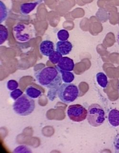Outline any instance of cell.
<instances>
[{
    "label": "cell",
    "instance_id": "obj_7",
    "mask_svg": "<svg viewBox=\"0 0 119 153\" xmlns=\"http://www.w3.org/2000/svg\"><path fill=\"white\" fill-rule=\"evenodd\" d=\"M54 44L49 40H45L40 43L39 50L41 53L46 57H49L54 51Z\"/></svg>",
    "mask_w": 119,
    "mask_h": 153
},
{
    "label": "cell",
    "instance_id": "obj_3",
    "mask_svg": "<svg viewBox=\"0 0 119 153\" xmlns=\"http://www.w3.org/2000/svg\"><path fill=\"white\" fill-rule=\"evenodd\" d=\"M13 33L14 38L19 42H26L35 37V30L32 25L17 23L13 26Z\"/></svg>",
    "mask_w": 119,
    "mask_h": 153
},
{
    "label": "cell",
    "instance_id": "obj_20",
    "mask_svg": "<svg viewBox=\"0 0 119 153\" xmlns=\"http://www.w3.org/2000/svg\"><path fill=\"white\" fill-rule=\"evenodd\" d=\"M22 95H23V92L21 89L17 88L16 89L11 92L10 94V96L11 97V99L15 101L17 99H19V97H21Z\"/></svg>",
    "mask_w": 119,
    "mask_h": 153
},
{
    "label": "cell",
    "instance_id": "obj_9",
    "mask_svg": "<svg viewBox=\"0 0 119 153\" xmlns=\"http://www.w3.org/2000/svg\"><path fill=\"white\" fill-rule=\"evenodd\" d=\"M72 49V44L69 41H59L56 43V51L60 53L62 55L69 54L71 52Z\"/></svg>",
    "mask_w": 119,
    "mask_h": 153
},
{
    "label": "cell",
    "instance_id": "obj_1",
    "mask_svg": "<svg viewBox=\"0 0 119 153\" xmlns=\"http://www.w3.org/2000/svg\"><path fill=\"white\" fill-rule=\"evenodd\" d=\"M34 76L40 85L51 91L55 90L57 92L59 87L62 84V76L57 67L41 68L34 72Z\"/></svg>",
    "mask_w": 119,
    "mask_h": 153
},
{
    "label": "cell",
    "instance_id": "obj_22",
    "mask_svg": "<svg viewBox=\"0 0 119 153\" xmlns=\"http://www.w3.org/2000/svg\"></svg>",
    "mask_w": 119,
    "mask_h": 153
},
{
    "label": "cell",
    "instance_id": "obj_16",
    "mask_svg": "<svg viewBox=\"0 0 119 153\" xmlns=\"http://www.w3.org/2000/svg\"><path fill=\"white\" fill-rule=\"evenodd\" d=\"M62 58V55L60 53L57 51H54L49 56V60L53 64H58Z\"/></svg>",
    "mask_w": 119,
    "mask_h": 153
},
{
    "label": "cell",
    "instance_id": "obj_14",
    "mask_svg": "<svg viewBox=\"0 0 119 153\" xmlns=\"http://www.w3.org/2000/svg\"><path fill=\"white\" fill-rule=\"evenodd\" d=\"M62 76V80L65 83H71L75 79L74 75L71 71H67L59 70Z\"/></svg>",
    "mask_w": 119,
    "mask_h": 153
},
{
    "label": "cell",
    "instance_id": "obj_6",
    "mask_svg": "<svg viewBox=\"0 0 119 153\" xmlns=\"http://www.w3.org/2000/svg\"><path fill=\"white\" fill-rule=\"evenodd\" d=\"M67 114L72 121L80 122L87 118V110L81 105H71L68 107Z\"/></svg>",
    "mask_w": 119,
    "mask_h": 153
},
{
    "label": "cell",
    "instance_id": "obj_12",
    "mask_svg": "<svg viewBox=\"0 0 119 153\" xmlns=\"http://www.w3.org/2000/svg\"><path fill=\"white\" fill-rule=\"evenodd\" d=\"M26 94L33 99H37L41 96L42 91L33 86H30L26 89Z\"/></svg>",
    "mask_w": 119,
    "mask_h": 153
},
{
    "label": "cell",
    "instance_id": "obj_13",
    "mask_svg": "<svg viewBox=\"0 0 119 153\" xmlns=\"http://www.w3.org/2000/svg\"><path fill=\"white\" fill-rule=\"evenodd\" d=\"M96 81L98 85L102 88H105L108 85L107 76L103 72H99L96 75Z\"/></svg>",
    "mask_w": 119,
    "mask_h": 153
},
{
    "label": "cell",
    "instance_id": "obj_21",
    "mask_svg": "<svg viewBox=\"0 0 119 153\" xmlns=\"http://www.w3.org/2000/svg\"><path fill=\"white\" fill-rule=\"evenodd\" d=\"M117 42L119 46V31L117 34Z\"/></svg>",
    "mask_w": 119,
    "mask_h": 153
},
{
    "label": "cell",
    "instance_id": "obj_15",
    "mask_svg": "<svg viewBox=\"0 0 119 153\" xmlns=\"http://www.w3.org/2000/svg\"><path fill=\"white\" fill-rule=\"evenodd\" d=\"M9 36L8 29L4 25H0V45H1L7 41Z\"/></svg>",
    "mask_w": 119,
    "mask_h": 153
},
{
    "label": "cell",
    "instance_id": "obj_19",
    "mask_svg": "<svg viewBox=\"0 0 119 153\" xmlns=\"http://www.w3.org/2000/svg\"><path fill=\"white\" fill-rule=\"evenodd\" d=\"M18 86H19V84L17 81L13 79H11L7 81L6 84L7 89H8L9 91H12L18 88Z\"/></svg>",
    "mask_w": 119,
    "mask_h": 153
},
{
    "label": "cell",
    "instance_id": "obj_8",
    "mask_svg": "<svg viewBox=\"0 0 119 153\" xmlns=\"http://www.w3.org/2000/svg\"><path fill=\"white\" fill-rule=\"evenodd\" d=\"M74 60L67 57H62L57 65L59 70L67 71H71L74 68Z\"/></svg>",
    "mask_w": 119,
    "mask_h": 153
},
{
    "label": "cell",
    "instance_id": "obj_17",
    "mask_svg": "<svg viewBox=\"0 0 119 153\" xmlns=\"http://www.w3.org/2000/svg\"><path fill=\"white\" fill-rule=\"evenodd\" d=\"M57 38L61 42L67 41L70 37V34L67 30L64 29L60 30L57 34Z\"/></svg>",
    "mask_w": 119,
    "mask_h": 153
},
{
    "label": "cell",
    "instance_id": "obj_2",
    "mask_svg": "<svg viewBox=\"0 0 119 153\" xmlns=\"http://www.w3.org/2000/svg\"><path fill=\"white\" fill-rule=\"evenodd\" d=\"M35 108L34 100L26 94H24L15 100L13 108L15 114L21 116H27L32 114Z\"/></svg>",
    "mask_w": 119,
    "mask_h": 153
},
{
    "label": "cell",
    "instance_id": "obj_5",
    "mask_svg": "<svg viewBox=\"0 0 119 153\" xmlns=\"http://www.w3.org/2000/svg\"><path fill=\"white\" fill-rule=\"evenodd\" d=\"M87 120L93 127H98L104 123L105 113L103 107L98 104H92L88 108Z\"/></svg>",
    "mask_w": 119,
    "mask_h": 153
},
{
    "label": "cell",
    "instance_id": "obj_18",
    "mask_svg": "<svg viewBox=\"0 0 119 153\" xmlns=\"http://www.w3.org/2000/svg\"><path fill=\"white\" fill-rule=\"evenodd\" d=\"M0 6H1V23H2L7 16V10L6 6L4 4L0 1Z\"/></svg>",
    "mask_w": 119,
    "mask_h": 153
},
{
    "label": "cell",
    "instance_id": "obj_4",
    "mask_svg": "<svg viewBox=\"0 0 119 153\" xmlns=\"http://www.w3.org/2000/svg\"><path fill=\"white\" fill-rule=\"evenodd\" d=\"M59 99L64 103H71L74 101L79 94V88L72 83L62 84L57 91Z\"/></svg>",
    "mask_w": 119,
    "mask_h": 153
},
{
    "label": "cell",
    "instance_id": "obj_10",
    "mask_svg": "<svg viewBox=\"0 0 119 153\" xmlns=\"http://www.w3.org/2000/svg\"><path fill=\"white\" fill-rule=\"evenodd\" d=\"M40 2L39 1H37L22 4L20 7V13L24 15L29 14L36 8Z\"/></svg>",
    "mask_w": 119,
    "mask_h": 153
},
{
    "label": "cell",
    "instance_id": "obj_11",
    "mask_svg": "<svg viewBox=\"0 0 119 153\" xmlns=\"http://www.w3.org/2000/svg\"><path fill=\"white\" fill-rule=\"evenodd\" d=\"M108 121L112 126H119V110L115 109L111 110L109 113Z\"/></svg>",
    "mask_w": 119,
    "mask_h": 153
}]
</instances>
